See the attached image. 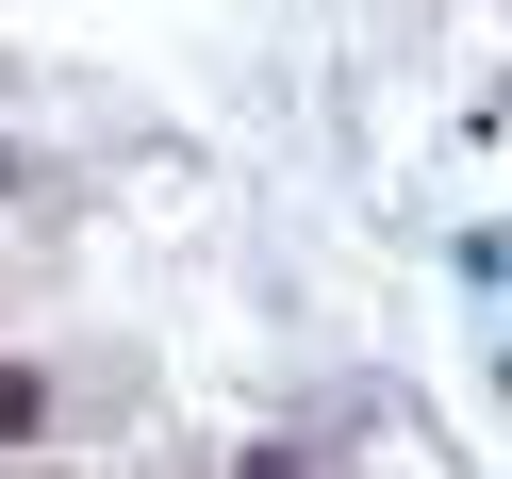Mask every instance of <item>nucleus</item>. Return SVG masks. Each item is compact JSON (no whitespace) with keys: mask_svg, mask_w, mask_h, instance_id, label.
I'll use <instances>...</instances> for the list:
<instances>
[]
</instances>
